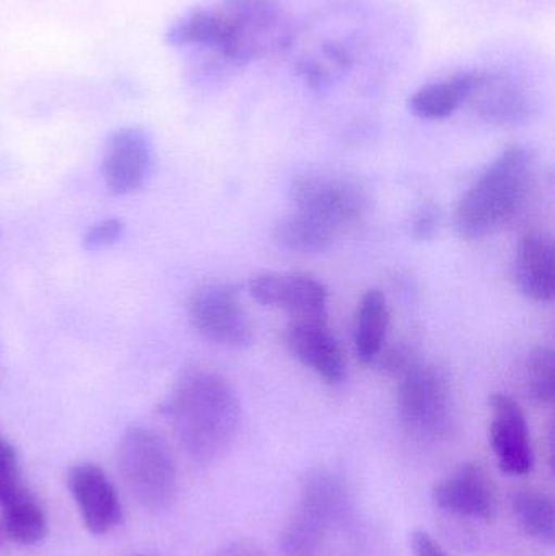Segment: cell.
<instances>
[{"mask_svg": "<svg viewBox=\"0 0 555 556\" xmlns=\"http://www.w3.org/2000/svg\"><path fill=\"white\" fill-rule=\"evenodd\" d=\"M398 408L407 430L424 440L449 434L453 421L452 391L442 369L414 363L398 386Z\"/></svg>", "mask_w": 555, "mask_h": 556, "instance_id": "cell-5", "label": "cell"}, {"mask_svg": "<svg viewBox=\"0 0 555 556\" xmlns=\"http://www.w3.org/2000/svg\"><path fill=\"white\" fill-rule=\"evenodd\" d=\"M126 233V225L119 218H108L88 228L84 238L85 250L98 251L119 243Z\"/></svg>", "mask_w": 555, "mask_h": 556, "instance_id": "cell-25", "label": "cell"}, {"mask_svg": "<svg viewBox=\"0 0 555 556\" xmlns=\"http://www.w3.org/2000/svg\"><path fill=\"white\" fill-rule=\"evenodd\" d=\"M512 508L521 528L538 541L553 544L555 535L554 502L540 492H518L512 498Z\"/></svg>", "mask_w": 555, "mask_h": 556, "instance_id": "cell-21", "label": "cell"}, {"mask_svg": "<svg viewBox=\"0 0 555 556\" xmlns=\"http://www.w3.org/2000/svg\"><path fill=\"white\" fill-rule=\"evenodd\" d=\"M468 101L476 114L488 123L517 124L528 119L531 113L530 101L517 87L482 72Z\"/></svg>", "mask_w": 555, "mask_h": 556, "instance_id": "cell-16", "label": "cell"}, {"mask_svg": "<svg viewBox=\"0 0 555 556\" xmlns=\"http://www.w3.org/2000/svg\"><path fill=\"white\" fill-rule=\"evenodd\" d=\"M390 319L383 291L371 288L362 298L355 314L354 350L358 362L370 365L378 358L387 340Z\"/></svg>", "mask_w": 555, "mask_h": 556, "instance_id": "cell-18", "label": "cell"}, {"mask_svg": "<svg viewBox=\"0 0 555 556\" xmlns=\"http://www.w3.org/2000/svg\"><path fill=\"white\" fill-rule=\"evenodd\" d=\"M478 78L479 72H468L449 80L426 85L409 98V111L424 121L446 119L468 101Z\"/></svg>", "mask_w": 555, "mask_h": 556, "instance_id": "cell-17", "label": "cell"}, {"mask_svg": "<svg viewBox=\"0 0 555 556\" xmlns=\"http://www.w3.org/2000/svg\"><path fill=\"white\" fill-rule=\"evenodd\" d=\"M215 556H267L257 547L256 544L251 542H231V544L225 545L224 548L217 552Z\"/></svg>", "mask_w": 555, "mask_h": 556, "instance_id": "cell-27", "label": "cell"}, {"mask_svg": "<svg viewBox=\"0 0 555 556\" xmlns=\"http://www.w3.org/2000/svg\"><path fill=\"white\" fill-rule=\"evenodd\" d=\"M432 496L440 509L459 518L488 521L497 508L491 482L478 464H465L450 473L437 483Z\"/></svg>", "mask_w": 555, "mask_h": 556, "instance_id": "cell-13", "label": "cell"}, {"mask_svg": "<svg viewBox=\"0 0 555 556\" xmlns=\"http://www.w3.org/2000/svg\"><path fill=\"white\" fill-rule=\"evenodd\" d=\"M117 467L130 495L147 511H165L175 502V457L165 438L152 428L134 425L124 431L117 444Z\"/></svg>", "mask_w": 555, "mask_h": 556, "instance_id": "cell-4", "label": "cell"}, {"mask_svg": "<svg viewBox=\"0 0 555 556\" xmlns=\"http://www.w3.org/2000/svg\"><path fill=\"white\" fill-rule=\"evenodd\" d=\"M67 486L88 532L110 534L123 522V506L110 477L93 463L71 467Z\"/></svg>", "mask_w": 555, "mask_h": 556, "instance_id": "cell-8", "label": "cell"}, {"mask_svg": "<svg viewBox=\"0 0 555 556\" xmlns=\"http://www.w3.org/2000/svg\"><path fill=\"white\" fill-rule=\"evenodd\" d=\"M152 163L149 136L139 127H124L108 142L103 160L104 182L113 194H134L146 185Z\"/></svg>", "mask_w": 555, "mask_h": 556, "instance_id": "cell-12", "label": "cell"}, {"mask_svg": "<svg viewBox=\"0 0 555 556\" xmlns=\"http://www.w3.org/2000/svg\"><path fill=\"white\" fill-rule=\"evenodd\" d=\"M491 443L499 467L508 476H527L534 464L530 428L520 404L507 394L491 397Z\"/></svg>", "mask_w": 555, "mask_h": 556, "instance_id": "cell-11", "label": "cell"}, {"mask_svg": "<svg viewBox=\"0 0 555 556\" xmlns=\"http://www.w3.org/2000/svg\"><path fill=\"white\" fill-rule=\"evenodd\" d=\"M276 240L280 247L295 253H321L335 243L338 235L299 212H290L276 225Z\"/></svg>", "mask_w": 555, "mask_h": 556, "instance_id": "cell-20", "label": "cell"}, {"mask_svg": "<svg viewBox=\"0 0 555 556\" xmlns=\"http://www.w3.org/2000/svg\"><path fill=\"white\" fill-rule=\"evenodd\" d=\"M160 414L179 447L199 466L220 459L241 425L237 392L227 379L205 369L185 372L160 405Z\"/></svg>", "mask_w": 555, "mask_h": 556, "instance_id": "cell-1", "label": "cell"}, {"mask_svg": "<svg viewBox=\"0 0 555 556\" xmlns=\"http://www.w3.org/2000/svg\"><path fill=\"white\" fill-rule=\"evenodd\" d=\"M292 355L328 384L345 379V359L326 317H293L286 330Z\"/></svg>", "mask_w": 555, "mask_h": 556, "instance_id": "cell-10", "label": "cell"}, {"mask_svg": "<svg viewBox=\"0 0 555 556\" xmlns=\"http://www.w3.org/2000/svg\"><path fill=\"white\" fill-rule=\"evenodd\" d=\"M3 535L20 545H36L48 534V519L38 500L26 490L2 506Z\"/></svg>", "mask_w": 555, "mask_h": 556, "instance_id": "cell-19", "label": "cell"}, {"mask_svg": "<svg viewBox=\"0 0 555 556\" xmlns=\"http://www.w3.org/2000/svg\"><path fill=\"white\" fill-rule=\"evenodd\" d=\"M129 556H149V555H129Z\"/></svg>", "mask_w": 555, "mask_h": 556, "instance_id": "cell-29", "label": "cell"}, {"mask_svg": "<svg viewBox=\"0 0 555 556\" xmlns=\"http://www.w3.org/2000/svg\"><path fill=\"white\" fill-rule=\"evenodd\" d=\"M15 446L0 438V506L26 492Z\"/></svg>", "mask_w": 555, "mask_h": 556, "instance_id": "cell-24", "label": "cell"}, {"mask_svg": "<svg viewBox=\"0 0 555 556\" xmlns=\"http://www.w3.org/2000/svg\"><path fill=\"white\" fill-rule=\"evenodd\" d=\"M293 212L341 235L357 224L367 211V195L361 186L341 176L300 175L290 188Z\"/></svg>", "mask_w": 555, "mask_h": 556, "instance_id": "cell-6", "label": "cell"}, {"mask_svg": "<svg viewBox=\"0 0 555 556\" xmlns=\"http://www.w3.org/2000/svg\"><path fill=\"white\" fill-rule=\"evenodd\" d=\"M533 176V155L507 147L459 199L455 228L466 240H481L507 227L524 208Z\"/></svg>", "mask_w": 555, "mask_h": 556, "instance_id": "cell-2", "label": "cell"}, {"mask_svg": "<svg viewBox=\"0 0 555 556\" xmlns=\"http://www.w3.org/2000/svg\"><path fill=\"white\" fill-rule=\"evenodd\" d=\"M244 36L247 33L218 5L217 9H198L182 16L169 29L168 41L175 46H209L227 58L243 59L248 52Z\"/></svg>", "mask_w": 555, "mask_h": 556, "instance_id": "cell-14", "label": "cell"}, {"mask_svg": "<svg viewBox=\"0 0 555 556\" xmlns=\"http://www.w3.org/2000/svg\"><path fill=\"white\" fill-rule=\"evenodd\" d=\"M528 392L534 401L551 404L555 397V353L540 346L531 353L527 363Z\"/></svg>", "mask_w": 555, "mask_h": 556, "instance_id": "cell-23", "label": "cell"}, {"mask_svg": "<svg viewBox=\"0 0 555 556\" xmlns=\"http://www.w3.org/2000/svg\"><path fill=\"white\" fill-rule=\"evenodd\" d=\"M3 538H5V535H3L2 526H0V544H2Z\"/></svg>", "mask_w": 555, "mask_h": 556, "instance_id": "cell-28", "label": "cell"}, {"mask_svg": "<svg viewBox=\"0 0 555 556\" xmlns=\"http://www.w3.org/2000/svg\"><path fill=\"white\" fill-rule=\"evenodd\" d=\"M189 319L201 336L218 345L247 349L253 343V326L234 283H207L189 300Z\"/></svg>", "mask_w": 555, "mask_h": 556, "instance_id": "cell-7", "label": "cell"}, {"mask_svg": "<svg viewBox=\"0 0 555 556\" xmlns=\"http://www.w3.org/2000/svg\"><path fill=\"white\" fill-rule=\"evenodd\" d=\"M220 7L244 33L269 28L279 18L277 0H222Z\"/></svg>", "mask_w": 555, "mask_h": 556, "instance_id": "cell-22", "label": "cell"}, {"mask_svg": "<svg viewBox=\"0 0 555 556\" xmlns=\"http://www.w3.org/2000/svg\"><path fill=\"white\" fill-rule=\"evenodd\" d=\"M515 280L525 296L547 303L555 296V250L550 235L530 231L521 238L515 257Z\"/></svg>", "mask_w": 555, "mask_h": 556, "instance_id": "cell-15", "label": "cell"}, {"mask_svg": "<svg viewBox=\"0 0 555 556\" xmlns=\"http://www.w3.org/2000/svg\"><path fill=\"white\" fill-rule=\"evenodd\" d=\"M248 293L263 306L283 309L293 317H326L328 290L308 274L267 273L251 278Z\"/></svg>", "mask_w": 555, "mask_h": 556, "instance_id": "cell-9", "label": "cell"}, {"mask_svg": "<svg viewBox=\"0 0 555 556\" xmlns=\"http://www.w3.org/2000/svg\"><path fill=\"white\" fill-rule=\"evenodd\" d=\"M352 503L344 480L329 469L306 473L299 502L280 532L283 556H316L332 531L351 516Z\"/></svg>", "mask_w": 555, "mask_h": 556, "instance_id": "cell-3", "label": "cell"}, {"mask_svg": "<svg viewBox=\"0 0 555 556\" xmlns=\"http://www.w3.org/2000/svg\"><path fill=\"white\" fill-rule=\"evenodd\" d=\"M411 548L416 556H450L442 545L426 531H414L411 535Z\"/></svg>", "mask_w": 555, "mask_h": 556, "instance_id": "cell-26", "label": "cell"}]
</instances>
